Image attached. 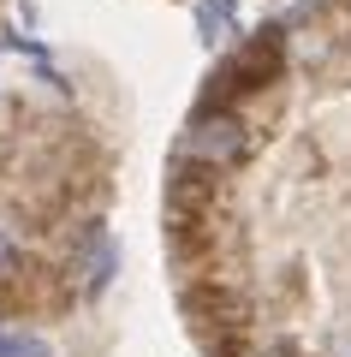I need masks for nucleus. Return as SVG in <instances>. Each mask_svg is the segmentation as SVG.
Wrapping results in <instances>:
<instances>
[{"label": "nucleus", "instance_id": "nucleus-1", "mask_svg": "<svg viewBox=\"0 0 351 357\" xmlns=\"http://www.w3.org/2000/svg\"><path fill=\"white\" fill-rule=\"evenodd\" d=\"M239 119H226V114H214V119H197V126H191V143L185 149L197 155V161H232V155H239Z\"/></svg>", "mask_w": 351, "mask_h": 357}, {"label": "nucleus", "instance_id": "nucleus-2", "mask_svg": "<svg viewBox=\"0 0 351 357\" xmlns=\"http://www.w3.org/2000/svg\"><path fill=\"white\" fill-rule=\"evenodd\" d=\"M239 24V0H197V30L202 42H226Z\"/></svg>", "mask_w": 351, "mask_h": 357}, {"label": "nucleus", "instance_id": "nucleus-3", "mask_svg": "<svg viewBox=\"0 0 351 357\" xmlns=\"http://www.w3.org/2000/svg\"><path fill=\"white\" fill-rule=\"evenodd\" d=\"M113 268V244L107 238H89V250L77 256V286H101Z\"/></svg>", "mask_w": 351, "mask_h": 357}, {"label": "nucleus", "instance_id": "nucleus-4", "mask_svg": "<svg viewBox=\"0 0 351 357\" xmlns=\"http://www.w3.org/2000/svg\"><path fill=\"white\" fill-rule=\"evenodd\" d=\"M0 357H54V351H48V340H36V333L0 328Z\"/></svg>", "mask_w": 351, "mask_h": 357}, {"label": "nucleus", "instance_id": "nucleus-5", "mask_svg": "<svg viewBox=\"0 0 351 357\" xmlns=\"http://www.w3.org/2000/svg\"><path fill=\"white\" fill-rule=\"evenodd\" d=\"M13 262V238H6V227H0V268Z\"/></svg>", "mask_w": 351, "mask_h": 357}, {"label": "nucleus", "instance_id": "nucleus-6", "mask_svg": "<svg viewBox=\"0 0 351 357\" xmlns=\"http://www.w3.org/2000/svg\"><path fill=\"white\" fill-rule=\"evenodd\" d=\"M339 357H351V340H345V345H339Z\"/></svg>", "mask_w": 351, "mask_h": 357}]
</instances>
